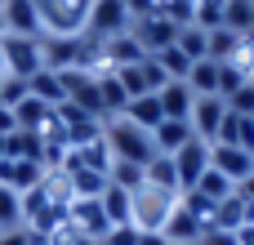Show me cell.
I'll use <instances>...</instances> for the list:
<instances>
[{"instance_id":"obj_24","label":"cell","mask_w":254,"mask_h":245,"mask_svg":"<svg viewBox=\"0 0 254 245\" xmlns=\"http://www.w3.org/2000/svg\"><path fill=\"white\" fill-rule=\"evenodd\" d=\"M223 27L237 36H250L254 27V0H223Z\"/></svg>"},{"instance_id":"obj_35","label":"cell","mask_w":254,"mask_h":245,"mask_svg":"<svg viewBox=\"0 0 254 245\" xmlns=\"http://www.w3.org/2000/svg\"><path fill=\"white\" fill-rule=\"evenodd\" d=\"M22 98H27V80L4 76V80H0V107H18Z\"/></svg>"},{"instance_id":"obj_42","label":"cell","mask_w":254,"mask_h":245,"mask_svg":"<svg viewBox=\"0 0 254 245\" xmlns=\"http://www.w3.org/2000/svg\"><path fill=\"white\" fill-rule=\"evenodd\" d=\"M250 85H254V67H250Z\"/></svg>"},{"instance_id":"obj_33","label":"cell","mask_w":254,"mask_h":245,"mask_svg":"<svg viewBox=\"0 0 254 245\" xmlns=\"http://www.w3.org/2000/svg\"><path fill=\"white\" fill-rule=\"evenodd\" d=\"M116 80H121V89H125L129 98L152 94V89H147V80H143V62H134V67H116Z\"/></svg>"},{"instance_id":"obj_41","label":"cell","mask_w":254,"mask_h":245,"mask_svg":"<svg viewBox=\"0 0 254 245\" xmlns=\"http://www.w3.org/2000/svg\"><path fill=\"white\" fill-rule=\"evenodd\" d=\"M63 245H103V241H89V237H71V241H63Z\"/></svg>"},{"instance_id":"obj_13","label":"cell","mask_w":254,"mask_h":245,"mask_svg":"<svg viewBox=\"0 0 254 245\" xmlns=\"http://www.w3.org/2000/svg\"><path fill=\"white\" fill-rule=\"evenodd\" d=\"M156 98H161L165 121H188V116H192V103H196V94H192L188 80H170L165 89H156Z\"/></svg>"},{"instance_id":"obj_23","label":"cell","mask_w":254,"mask_h":245,"mask_svg":"<svg viewBox=\"0 0 254 245\" xmlns=\"http://www.w3.org/2000/svg\"><path fill=\"white\" fill-rule=\"evenodd\" d=\"M107 58H112V67H134V62H143V58H147V49L125 31V36L107 40Z\"/></svg>"},{"instance_id":"obj_21","label":"cell","mask_w":254,"mask_h":245,"mask_svg":"<svg viewBox=\"0 0 254 245\" xmlns=\"http://www.w3.org/2000/svg\"><path fill=\"white\" fill-rule=\"evenodd\" d=\"M192 62H201V58H210V31L205 27H196V22H183L179 27V40H174Z\"/></svg>"},{"instance_id":"obj_38","label":"cell","mask_w":254,"mask_h":245,"mask_svg":"<svg viewBox=\"0 0 254 245\" xmlns=\"http://www.w3.org/2000/svg\"><path fill=\"white\" fill-rule=\"evenodd\" d=\"M18 129V121H13V107H0V138H9Z\"/></svg>"},{"instance_id":"obj_25","label":"cell","mask_w":254,"mask_h":245,"mask_svg":"<svg viewBox=\"0 0 254 245\" xmlns=\"http://www.w3.org/2000/svg\"><path fill=\"white\" fill-rule=\"evenodd\" d=\"M27 94L40 98V103H49V107H58V103H63V80H58V71H36V76L27 80Z\"/></svg>"},{"instance_id":"obj_32","label":"cell","mask_w":254,"mask_h":245,"mask_svg":"<svg viewBox=\"0 0 254 245\" xmlns=\"http://www.w3.org/2000/svg\"><path fill=\"white\" fill-rule=\"evenodd\" d=\"M192 192H201L205 201H228V196L237 192V183H228V179H223L219 170H205V174H201V183H196Z\"/></svg>"},{"instance_id":"obj_30","label":"cell","mask_w":254,"mask_h":245,"mask_svg":"<svg viewBox=\"0 0 254 245\" xmlns=\"http://www.w3.org/2000/svg\"><path fill=\"white\" fill-rule=\"evenodd\" d=\"M13 228H22V196L0 183V232H13Z\"/></svg>"},{"instance_id":"obj_12","label":"cell","mask_w":254,"mask_h":245,"mask_svg":"<svg viewBox=\"0 0 254 245\" xmlns=\"http://www.w3.org/2000/svg\"><path fill=\"white\" fill-rule=\"evenodd\" d=\"M40 179H45V165L40 161H0V183L4 187H13L18 196L22 192H31V187H40Z\"/></svg>"},{"instance_id":"obj_20","label":"cell","mask_w":254,"mask_h":245,"mask_svg":"<svg viewBox=\"0 0 254 245\" xmlns=\"http://www.w3.org/2000/svg\"><path fill=\"white\" fill-rule=\"evenodd\" d=\"M246 223H250V205H246L241 192H232L228 201H219V219H214V228H223V232H241Z\"/></svg>"},{"instance_id":"obj_10","label":"cell","mask_w":254,"mask_h":245,"mask_svg":"<svg viewBox=\"0 0 254 245\" xmlns=\"http://www.w3.org/2000/svg\"><path fill=\"white\" fill-rule=\"evenodd\" d=\"M0 18H4V36H36V40H45L36 0H0Z\"/></svg>"},{"instance_id":"obj_28","label":"cell","mask_w":254,"mask_h":245,"mask_svg":"<svg viewBox=\"0 0 254 245\" xmlns=\"http://www.w3.org/2000/svg\"><path fill=\"white\" fill-rule=\"evenodd\" d=\"M107 179H112L116 187H125V192L134 196V192H138V187L147 183V165H129V161H112V174H107Z\"/></svg>"},{"instance_id":"obj_36","label":"cell","mask_w":254,"mask_h":245,"mask_svg":"<svg viewBox=\"0 0 254 245\" xmlns=\"http://www.w3.org/2000/svg\"><path fill=\"white\" fill-rule=\"evenodd\" d=\"M143 80H147V89H152V94H156V89H165V85H170V76H165V67H161V62H156V58H152V54H147V58H143Z\"/></svg>"},{"instance_id":"obj_16","label":"cell","mask_w":254,"mask_h":245,"mask_svg":"<svg viewBox=\"0 0 254 245\" xmlns=\"http://www.w3.org/2000/svg\"><path fill=\"white\" fill-rule=\"evenodd\" d=\"M121 116H125V121H134V125H138V129H147V134H152V129L165 121V112H161V98H156V94L129 98V107H125Z\"/></svg>"},{"instance_id":"obj_3","label":"cell","mask_w":254,"mask_h":245,"mask_svg":"<svg viewBox=\"0 0 254 245\" xmlns=\"http://www.w3.org/2000/svg\"><path fill=\"white\" fill-rule=\"evenodd\" d=\"M45 36H80L89 22V0H36Z\"/></svg>"},{"instance_id":"obj_29","label":"cell","mask_w":254,"mask_h":245,"mask_svg":"<svg viewBox=\"0 0 254 245\" xmlns=\"http://www.w3.org/2000/svg\"><path fill=\"white\" fill-rule=\"evenodd\" d=\"M237 49H241V36H237V31H228V27H210V58H214V62L237 58Z\"/></svg>"},{"instance_id":"obj_14","label":"cell","mask_w":254,"mask_h":245,"mask_svg":"<svg viewBox=\"0 0 254 245\" xmlns=\"http://www.w3.org/2000/svg\"><path fill=\"white\" fill-rule=\"evenodd\" d=\"M196 134H192V125L188 121H161L156 129H152V147H156V156H174L179 147H188Z\"/></svg>"},{"instance_id":"obj_17","label":"cell","mask_w":254,"mask_h":245,"mask_svg":"<svg viewBox=\"0 0 254 245\" xmlns=\"http://www.w3.org/2000/svg\"><path fill=\"white\" fill-rule=\"evenodd\" d=\"M170 245H196L201 241V228H196V219L183 210V201H179V210L170 214V223H165V232H161Z\"/></svg>"},{"instance_id":"obj_2","label":"cell","mask_w":254,"mask_h":245,"mask_svg":"<svg viewBox=\"0 0 254 245\" xmlns=\"http://www.w3.org/2000/svg\"><path fill=\"white\" fill-rule=\"evenodd\" d=\"M103 138H107V147H112V156H116V161L147 165V161L156 156L152 134H147V129H138V125H134V121H125V116H107V121H103Z\"/></svg>"},{"instance_id":"obj_27","label":"cell","mask_w":254,"mask_h":245,"mask_svg":"<svg viewBox=\"0 0 254 245\" xmlns=\"http://www.w3.org/2000/svg\"><path fill=\"white\" fill-rule=\"evenodd\" d=\"M147 183H152V187H165V192H179L174 156H152V161H147ZM179 196H183V192H179Z\"/></svg>"},{"instance_id":"obj_34","label":"cell","mask_w":254,"mask_h":245,"mask_svg":"<svg viewBox=\"0 0 254 245\" xmlns=\"http://www.w3.org/2000/svg\"><path fill=\"white\" fill-rule=\"evenodd\" d=\"M246 80H250V76H246L237 62H219V98H223V103H228V98H232Z\"/></svg>"},{"instance_id":"obj_15","label":"cell","mask_w":254,"mask_h":245,"mask_svg":"<svg viewBox=\"0 0 254 245\" xmlns=\"http://www.w3.org/2000/svg\"><path fill=\"white\" fill-rule=\"evenodd\" d=\"M214 143H228V147H246L254 156V116H241V112H228L223 125H219V138Z\"/></svg>"},{"instance_id":"obj_31","label":"cell","mask_w":254,"mask_h":245,"mask_svg":"<svg viewBox=\"0 0 254 245\" xmlns=\"http://www.w3.org/2000/svg\"><path fill=\"white\" fill-rule=\"evenodd\" d=\"M161 67H165V76L170 80H188V71H192V58L179 49V45H170V49H161V54H152Z\"/></svg>"},{"instance_id":"obj_4","label":"cell","mask_w":254,"mask_h":245,"mask_svg":"<svg viewBox=\"0 0 254 245\" xmlns=\"http://www.w3.org/2000/svg\"><path fill=\"white\" fill-rule=\"evenodd\" d=\"M0 58H4V71L18 76V80H31L36 71H45V54H40L36 36H4L0 40Z\"/></svg>"},{"instance_id":"obj_26","label":"cell","mask_w":254,"mask_h":245,"mask_svg":"<svg viewBox=\"0 0 254 245\" xmlns=\"http://www.w3.org/2000/svg\"><path fill=\"white\" fill-rule=\"evenodd\" d=\"M188 85H192V94H219V62H214V58H201V62H192V71H188Z\"/></svg>"},{"instance_id":"obj_5","label":"cell","mask_w":254,"mask_h":245,"mask_svg":"<svg viewBox=\"0 0 254 245\" xmlns=\"http://www.w3.org/2000/svg\"><path fill=\"white\" fill-rule=\"evenodd\" d=\"M129 4L125 0H89V22H85V31L89 36H98V40H116V36H125L129 31Z\"/></svg>"},{"instance_id":"obj_40","label":"cell","mask_w":254,"mask_h":245,"mask_svg":"<svg viewBox=\"0 0 254 245\" xmlns=\"http://www.w3.org/2000/svg\"><path fill=\"white\" fill-rule=\"evenodd\" d=\"M237 245H254V223H246V228L237 232Z\"/></svg>"},{"instance_id":"obj_7","label":"cell","mask_w":254,"mask_h":245,"mask_svg":"<svg viewBox=\"0 0 254 245\" xmlns=\"http://www.w3.org/2000/svg\"><path fill=\"white\" fill-rule=\"evenodd\" d=\"M223 116H228V103H223L219 94H196L188 125H192V134H196V138L214 143V138H219V125H223Z\"/></svg>"},{"instance_id":"obj_9","label":"cell","mask_w":254,"mask_h":245,"mask_svg":"<svg viewBox=\"0 0 254 245\" xmlns=\"http://www.w3.org/2000/svg\"><path fill=\"white\" fill-rule=\"evenodd\" d=\"M210 170H219L228 183H246L254 174V156L246 152V147H228V143H210Z\"/></svg>"},{"instance_id":"obj_11","label":"cell","mask_w":254,"mask_h":245,"mask_svg":"<svg viewBox=\"0 0 254 245\" xmlns=\"http://www.w3.org/2000/svg\"><path fill=\"white\" fill-rule=\"evenodd\" d=\"M67 219H71V228H76L80 237H89V241H103V237L112 232V223H107V214H103L98 196H94V201H71Z\"/></svg>"},{"instance_id":"obj_8","label":"cell","mask_w":254,"mask_h":245,"mask_svg":"<svg viewBox=\"0 0 254 245\" xmlns=\"http://www.w3.org/2000/svg\"><path fill=\"white\" fill-rule=\"evenodd\" d=\"M174 170H179V192H192L201 183V174L210 170V143L205 138H192L188 147L174 152Z\"/></svg>"},{"instance_id":"obj_19","label":"cell","mask_w":254,"mask_h":245,"mask_svg":"<svg viewBox=\"0 0 254 245\" xmlns=\"http://www.w3.org/2000/svg\"><path fill=\"white\" fill-rule=\"evenodd\" d=\"M98 205H103V214H107V223H112V228H125V223H129V192H125V187H116L112 179H107V187H103Z\"/></svg>"},{"instance_id":"obj_39","label":"cell","mask_w":254,"mask_h":245,"mask_svg":"<svg viewBox=\"0 0 254 245\" xmlns=\"http://www.w3.org/2000/svg\"><path fill=\"white\" fill-rule=\"evenodd\" d=\"M0 245H27V232L13 228V232H0Z\"/></svg>"},{"instance_id":"obj_22","label":"cell","mask_w":254,"mask_h":245,"mask_svg":"<svg viewBox=\"0 0 254 245\" xmlns=\"http://www.w3.org/2000/svg\"><path fill=\"white\" fill-rule=\"evenodd\" d=\"M49 112H54L49 103H40V98H31V94H27V98L13 107V121H18V129L40 134V129H45V121H49Z\"/></svg>"},{"instance_id":"obj_37","label":"cell","mask_w":254,"mask_h":245,"mask_svg":"<svg viewBox=\"0 0 254 245\" xmlns=\"http://www.w3.org/2000/svg\"><path fill=\"white\" fill-rule=\"evenodd\" d=\"M228 112H241V116H254V85L246 80L232 98H228Z\"/></svg>"},{"instance_id":"obj_1","label":"cell","mask_w":254,"mask_h":245,"mask_svg":"<svg viewBox=\"0 0 254 245\" xmlns=\"http://www.w3.org/2000/svg\"><path fill=\"white\" fill-rule=\"evenodd\" d=\"M179 192H165V187H152V183H143L134 196H129V223L138 228V232H165V223H170V214L179 210Z\"/></svg>"},{"instance_id":"obj_6","label":"cell","mask_w":254,"mask_h":245,"mask_svg":"<svg viewBox=\"0 0 254 245\" xmlns=\"http://www.w3.org/2000/svg\"><path fill=\"white\" fill-rule=\"evenodd\" d=\"M129 36H134L147 54H161V49H170V45L179 40V22H170V18H161V13H147V18H134V22H129Z\"/></svg>"},{"instance_id":"obj_18","label":"cell","mask_w":254,"mask_h":245,"mask_svg":"<svg viewBox=\"0 0 254 245\" xmlns=\"http://www.w3.org/2000/svg\"><path fill=\"white\" fill-rule=\"evenodd\" d=\"M63 170H67V179H71L76 201H94V196H103L107 174H98V170H80V165H63Z\"/></svg>"}]
</instances>
